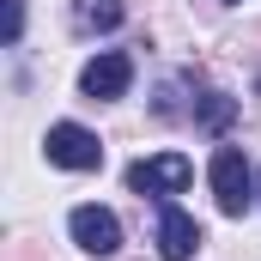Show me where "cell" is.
I'll use <instances>...</instances> for the list:
<instances>
[{
    "mask_svg": "<svg viewBox=\"0 0 261 261\" xmlns=\"http://www.w3.org/2000/svg\"><path fill=\"white\" fill-rule=\"evenodd\" d=\"M43 152H49V164H61V170H97V164H103L97 134L79 128V122H55V128L43 134Z\"/></svg>",
    "mask_w": 261,
    "mask_h": 261,
    "instance_id": "cell-2",
    "label": "cell"
},
{
    "mask_svg": "<svg viewBox=\"0 0 261 261\" xmlns=\"http://www.w3.org/2000/svg\"><path fill=\"white\" fill-rule=\"evenodd\" d=\"M128 85H134V61L122 55V49L85 61V73H79V91H85V97H122Z\"/></svg>",
    "mask_w": 261,
    "mask_h": 261,
    "instance_id": "cell-5",
    "label": "cell"
},
{
    "mask_svg": "<svg viewBox=\"0 0 261 261\" xmlns=\"http://www.w3.org/2000/svg\"><path fill=\"white\" fill-rule=\"evenodd\" d=\"M67 231H73V243H79L85 255H116V249H122V219H116L110 206H73Z\"/></svg>",
    "mask_w": 261,
    "mask_h": 261,
    "instance_id": "cell-4",
    "label": "cell"
},
{
    "mask_svg": "<svg viewBox=\"0 0 261 261\" xmlns=\"http://www.w3.org/2000/svg\"><path fill=\"white\" fill-rule=\"evenodd\" d=\"M231 110H237V103H231V97H219V91H213V97H206V103H200V128H206V134H219V128H225V122H231Z\"/></svg>",
    "mask_w": 261,
    "mask_h": 261,
    "instance_id": "cell-8",
    "label": "cell"
},
{
    "mask_svg": "<svg viewBox=\"0 0 261 261\" xmlns=\"http://www.w3.org/2000/svg\"><path fill=\"white\" fill-rule=\"evenodd\" d=\"M195 249H200V225L182 206H164V213H158V255L164 261H189Z\"/></svg>",
    "mask_w": 261,
    "mask_h": 261,
    "instance_id": "cell-6",
    "label": "cell"
},
{
    "mask_svg": "<svg viewBox=\"0 0 261 261\" xmlns=\"http://www.w3.org/2000/svg\"><path fill=\"white\" fill-rule=\"evenodd\" d=\"M79 24L85 31H116L122 24V0H79Z\"/></svg>",
    "mask_w": 261,
    "mask_h": 261,
    "instance_id": "cell-7",
    "label": "cell"
},
{
    "mask_svg": "<svg viewBox=\"0 0 261 261\" xmlns=\"http://www.w3.org/2000/svg\"><path fill=\"white\" fill-rule=\"evenodd\" d=\"M189 176H195V164L182 158V152H164V158H140L128 170V189L134 195H176V189H189Z\"/></svg>",
    "mask_w": 261,
    "mask_h": 261,
    "instance_id": "cell-3",
    "label": "cell"
},
{
    "mask_svg": "<svg viewBox=\"0 0 261 261\" xmlns=\"http://www.w3.org/2000/svg\"><path fill=\"white\" fill-rule=\"evenodd\" d=\"M24 37V0H6V43Z\"/></svg>",
    "mask_w": 261,
    "mask_h": 261,
    "instance_id": "cell-9",
    "label": "cell"
},
{
    "mask_svg": "<svg viewBox=\"0 0 261 261\" xmlns=\"http://www.w3.org/2000/svg\"><path fill=\"white\" fill-rule=\"evenodd\" d=\"M206 176H213V200H219V213H225V219H243V213H249L255 182H249V164H243V152H237V146H219V152H213V164H206Z\"/></svg>",
    "mask_w": 261,
    "mask_h": 261,
    "instance_id": "cell-1",
    "label": "cell"
}]
</instances>
